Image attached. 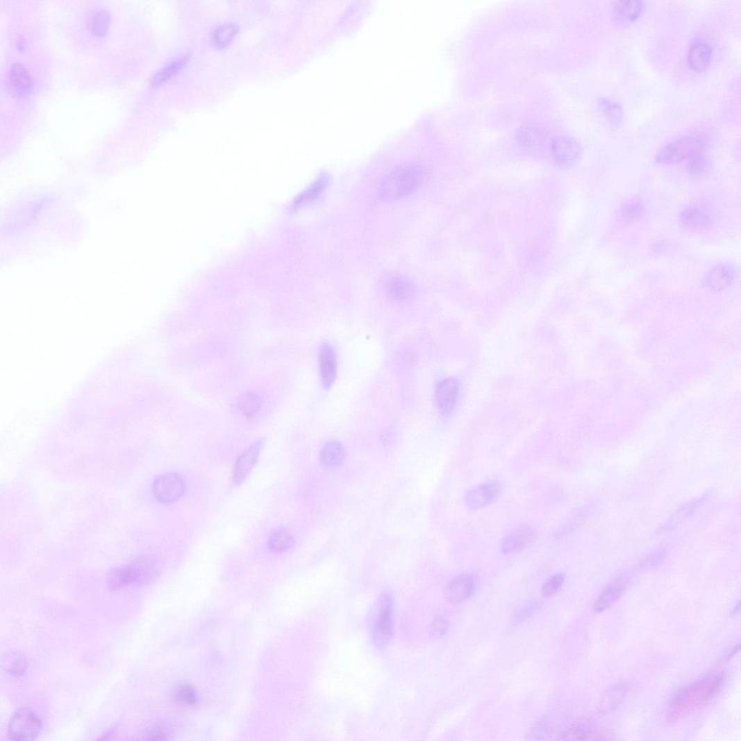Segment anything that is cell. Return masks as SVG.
<instances>
[{"label": "cell", "instance_id": "1", "mask_svg": "<svg viewBox=\"0 0 741 741\" xmlns=\"http://www.w3.org/2000/svg\"><path fill=\"white\" fill-rule=\"evenodd\" d=\"M723 675H713L699 679L683 687L669 703L671 719H678L700 710L719 691Z\"/></svg>", "mask_w": 741, "mask_h": 741}, {"label": "cell", "instance_id": "2", "mask_svg": "<svg viewBox=\"0 0 741 741\" xmlns=\"http://www.w3.org/2000/svg\"><path fill=\"white\" fill-rule=\"evenodd\" d=\"M426 172L417 165H403L394 169L382 181L378 195L386 201H397L405 198L423 184Z\"/></svg>", "mask_w": 741, "mask_h": 741}, {"label": "cell", "instance_id": "3", "mask_svg": "<svg viewBox=\"0 0 741 741\" xmlns=\"http://www.w3.org/2000/svg\"><path fill=\"white\" fill-rule=\"evenodd\" d=\"M703 147L702 137L683 136L662 148L657 155V160L664 165L679 164L702 153Z\"/></svg>", "mask_w": 741, "mask_h": 741}, {"label": "cell", "instance_id": "4", "mask_svg": "<svg viewBox=\"0 0 741 741\" xmlns=\"http://www.w3.org/2000/svg\"><path fill=\"white\" fill-rule=\"evenodd\" d=\"M373 617L372 636L378 647L386 645L393 633V601L389 592H384L376 603Z\"/></svg>", "mask_w": 741, "mask_h": 741}, {"label": "cell", "instance_id": "5", "mask_svg": "<svg viewBox=\"0 0 741 741\" xmlns=\"http://www.w3.org/2000/svg\"><path fill=\"white\" fill-rule=\"evenodd\" d=\"M42 728V721L35 713L22 708L13 714L7 735L12 740H31L38 737Z\"/></svg>", "mask_w": 741, "mask_h": 741}, {"label": "cell", "instance_id": "6", "mask_svg": "<svg viewBox=\"0 0 741 741\" xmlns=\"http://www.w3.org/2000/svg\"><path fill=\"white\" fill-rule=\"evenodd\" d=\"M185 490L184 479L178 474L168 473L155 479L152 492L155 498L162 503H175Z\"/></svg>", "mask_w": 741, "mask_h": 741}, {"label": "cell", "instance_id": "7", "mask_svg": "<svg viewBox=\"0 0 741 741\" xmlns=\"http://www.w3.org/2000/svg\"><path fill=\"white\" fill-rule=\"evenodd\" d=\"M549 152L558 165L567 166L574 164L580 158L582 147L574 138L560 136L549 144Z\"/></svg>", "mask_w": 741, "mask_h": 741}, {"label": "cell", "instance_id": "8", "mask_svg": "<svg viewBox=\"0 0 741 741\" xmlns=\"http://www.w3.org/2000/svg\"><path fill=\"white\" fill-rule=\"evenodd\" d=\"M146 582L145 574L138 559L127 565L114 568L108 576V587L112 590L123 589L135 583Z\"/></svg>", "mask_w": 741, "mask_h": 741}, {"label": "cell", "instance_id": "9", "mask_svg": "<svg viewBox=\"0 0 741 741\" xmlns=\"http://www.w3.org/2000/svg\"><path fill=\"white\" fill-rule=\"evenodd\" d=\"M460 393V384L457 378H445L440 381L435 390V400L440 411L448 415L456 408Z\"/></svg>", "mask_w": 741, "mask_h": 741}, {"label": "cell", "instance_id": "10", "mask_svg": "<svg viewBox=\"0 0 741 741\" xmlns=\"http://www.w3.org/2000/svg\"><path fill=\"white\" fill-rule=\"evenodd\" d=\"M263 442L256 440L236 460L233 480L235 485L242 484L253 470L262 451Z\"/></svg>", "mask_w": 741, "mask_h": 741}, {"label": "cell", "instance_id": "11", "mask_svg": "<svg viewBox=\"0 0 741 741\" xmlns=\"http://www.w3.org/2000/svg\"><path fill=\"white\" fill-rule=\"evenodd\" d=\"M501 492V485L497 481L489 482L470 490L465 498L467 507L478 510L493 503Z\"/></svg>", "mask_w": 741, "mask_h": 741}, {"label": "cell", "instance_id": "12", "mask_svg": "<svg viewBox=\"0 0 741 741\" xmlns=\"http://www.w3.org/2000/svg\"><path fill=\"white\" fill-rule=\"evenodd\" d=\"M535 532L528 525H522L511 531L503 540L501 548L506 554H515L528 547L535 539Z\"/></svg>", "mask_w": 741, "mask_h": 741}, {"label": "cell", "instance_id": "13", "mask_svg": "<svg viewBox=\"0 0 741 741\" xmlns=\"http://www.w3.org/2000/svg\"><path fill=\"white\" fill-rule=\"evenodd\" d=\"M319 373L324 389H330L333 385L338 372L337 356L333 348L325 343L319 351Z\"/></svg>", "mask_w": 741, "mask_h": 741}, {"label": "cell", "instance_id": "14", "mask_svg": "<svg viewBox=\"0 0 741 741\" xmlns=\"http://www.w3.org/2000/svg\"><path fill=\"white\" fill-rule=\"evenodd\" d=\"M476 589V583L468 574L455 578L444 590V597L451 602H461L470 597Z\"/></svg>", "mask_w": 741, "mask_h": 741}, {"label": "cell", "instance_id": "15", "mask_svg": "<svg viewBox=\"0 0 741 741\" xmlns=\"http://www.w3.org/2000/svg\"><path fill=\"white\" fill-rule=\"evenodd\" d=\"M683 225L689 228L699 229L708 227L711 215L708 208L701 205H692L685 208L680 216Z\"/></svg>", "mask_w": 741, "mask_h": 741}, {"label": "cell", "instance_id": "16", "mask_svg": "<svg viewBox=\"0 0 741 741\" xmlns=\"http://www.w3.org/2000/svg\"><path fill=\"white\" fill-rule=\"evenodd\" d=\"M644 8V2L639 0H623L614 4L612 12L616 22L627 24L639 19Z\"/></svg>", "mask_w": 741, "mask_h": 741}, {"label": "cell", "instance_id": "17", "mask_svg": "<svg viewBox=\"0 0 741 741\" xmlns=\"http://www.w3.org/2000/svg\"><path fill=\"white\" fill-rule=\"evenodd\" d=\"M547 138V131L539 124H527L516 134V140L524 148L531 149L543 145Z\"/></svg>", "mask_w": 741, "mask_h": 741}, {"label": "cell", "instance_id": "18", "mask_svg": "<svg viewBox=\"0 0 741 741\" xmlns=\"http://www.w3.org/2000/svg\"><path fill=\"white\" fill-rule=\"evenodd\" d=\"M737 269L731 264H719L714 267L708 274L709 286L715 290H722L731 285L735 281Z\"/></svg>", "mask_w": 741, "mask_h": 741}, {"label": "cell", "instance_id": "19", "mask_svg": "<svg viewBox=\"0 0 741 741\" xmlns=\"http://www.w3.org/2000/svg\"><path fill=\"white\" fill-rule=\"evenodd\" d=\"M713 58L711 47L706 42H698L694 44L688 53V64L694 71L702 72L710 66Z\"/></svg>", "mask_w": 741, "mask_h": 741}, {"label": "cell", "instance_id": "20", "mask_svg": "<svg viewBox=\"0 0 741 741\" xmlns=\"http://www.w3.org/2000/svg\"><path fill=\"white\" fill-rule=\"evenodd\" d=\"M624 589L625 583L622 579H617L610 584L597 600L594 611L601 613L610 608L622 597Z\"/></svg>", "mask_w": 741, "mask_h": 741}, {"label": "cell", "instance_id": "21", "mask_svg": "<svg viewBox=\"0 0 741 741\" xmlns=\"http://www.w3.org/2000/svg\"><path fill=\"white\" fill-rule=\"evenodd\" d=\"M9 80L13 88L21 94L31 92L33 81L26 68L19 63L14 64L9 72Z\"/></svg>", "mask_w": 741, "mask_h": 741}, {"label": "cell", "instance_id": "22", "mask_svg": "<svg viewBox=\"0 0 741 741\" xmlns=\"http://www.w3.org/2000/svg\"><path fill=\"white\" fill-rule=\"evenodd\" d=\"M346 456V450L338 441H331L325 444L320 453V460L326 467L338 466Z\"/></svg>", "mask_w": 741, "mask_h": 741}, {"label": "cell", "instance_id": "23", "mask_svg": "<svg viewBox=\"0 0 741 741\" xmlns=\"http://www.w3.org/2000/svg\"><path fill=\"white\" fill-rule=\"evenodd\" d=\"M599 110L606 122L612 128H618L622 124L624 119V111L617 103L606 98H601L599 101Z\"/></svg>", "mask_w": 741, "mask_h": 741}, {"label": "cell", "instance_id": "24", "mask_svg": "<svg viewBox=\"0 0 741 741\" xmlns=\"http://www.w3.org/2000/svg\"><path fill=\"white\" fill-rule=\"evenodd\" d=\"M3 667L8 674L14 677L23 676L28 668V661L22 653L11 651L3 660Z\"/></svg>", "mask_w": 741, "mask_h": 741}, {"label": "cell", "instance_id": "25", "mask_svg": "<svg viewBox=\"0 0 741 741\" xmlns=\"http://www.w3.org/2000/svg\"><path fill=\"white\" fill-rule=\"evenodd\" d=\"M388 291L393 299L404 301L415 294V288L408 280L402 277H394L389 281Z\"/></svg>", "mask_w": 741, "mask_h": 741}, {"label": "cell", "instance_id": "26", "mask_svg": "<svg viewBox=\"0 0 741 741\" xmlns=\"http://www.w3.org/2000/svg\"><path fill=\"white\" fill-rule=\"evenodd\" d=\"M645 212V203L639 197H632L626 200L619 208V216L622 220L627 222L641 219Z\"/></svg>", "mask_w": 741, "mask_h": 741}, {"label": "cell", "instance_id": "27", "mask_svg": "<svg viewBox=\"0 0 741 741\" xmlns=\"http://www.w3.org/2000/svg\"><path fill=\"white\" fill-rule=\"evenodd\" d=\"M238 31V26L232 23L219 26L214 33L213 40L215 46L218 48L226 47L236 37Z\"/></svg>", "mask_w": 741, "mask_h": 741}, {"label": "cell", "instance_id": "28", "mask_svg": "<svg viewBox=\"0 0 741 741\" xmlns=\"http://www.w3.org/2000/svg\"><path fill=\"white\" fill-rule=\"evenodd\" d=\"M111 20L109 11L101 10L92 17L90 23V28L97 37L105 36L108 33Z\"/></svg>", "mask_w": 741, "mask_h": 741}, {"label": "cell", "instance_id": "29", "mask_svg": "<svg viewBox=\"0 0 741 741\" xmlns=\"http://www.w3.org/2000/svg\"><path fill=\"white\" fill-rule=\"evenodd\" d=\"M186 58H181L170 63L160 70L152 79L151 85L158 86L181 71L186 63Z\"/></svg>", "mask_w": 741, "mask_h": 741}, {"label": "cell", "instance_id": "30", "mask_svg": "<svg viewBox=\"0 0 741 741\" xmlns=\"http://www.w3.org/2000/svg\"><path fill=\"white\" fill-rule=\"evenodd\" d=\"M686 169L688 175L694 178H700L705 176L710 171V163L701 153L689 160Z\"/></svg>", "mask_w": 741, "mask_h": 741}, {"label": "cell", "instance_id": "31", "mask_svg": "<svg viewBox=\"0 0 741 741\" xmlns=\"http://www.w3.org/2000/svg\"><path fill=\"white\" fill-rule=\"evenodd\" d=\"M269 546L274 551H285L294 545V541L289 533L285 531H276L272 534Z\"/></svg>", "mask_w": 741, "mask_h": 741}, {"label": "cell", "instance_id": "32", "mask_svg": "<svg viewBox=\"0 0 741 741\" xmlns=\"http://www.w3.org/2000/svg\"><path fill=\"white\" fill-rule=\"evenodd\" d=\"M176 700L186 705H193L198 701V694L196 689L189 685L179 686L175 694Z\"/></svg>", "mask_w": 741, "mask_h": 741}, {"label": "cell", "instance_id": "33", "mask_svg": "<svg viewBox=\"0 0 741 741\" xmlns=\"http://www.w3.org/2000/svg\"><path fill=\"white\" fill-rule=\"evenodd\" d=\"M564 576L557 574L549 578L543 585L542 592L544 597L549 598L555 596L563 587Z\"/></svg>", "mask_w": 741, "mask_h": 741}, {"label": "cell", "instance_id": "34", "mask_svg": "<svg viewBox=\"0 0 741 741\" xmlns=\"http://www.w3.org/2000/svg\"><path fill=\"white\" fill-rule=\"evenodd\" d=\"M448 628V624L445 619L442 618H438L433 623L431 626V633L434 636H440L443 635Z\"/></svg>", "mask_w": 741, "mask_h": 741}, {"label": "cell", "instance_id": "35", "mask_svg": "<svg viewBox=\"0 0 741 741\" xmlns=\"http://www.w3.org/2000/svg\"><path fill=\"white\" fill-rule=\"evenodd\" d=\"M739 649H740V645L738 644L737 647H735V649H733L732 653L730 654V656L728 657V659H731L732 657H733L735 656V654H736L737 652L739 651Z\"/></svg>", "mask_w": 741, "mask_h": 741}]
</instances>
